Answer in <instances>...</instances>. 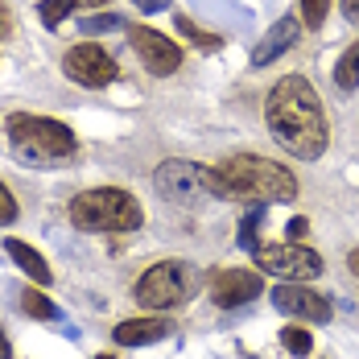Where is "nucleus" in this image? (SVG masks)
<instances>
[{"instance_id": "5", "label": "nucleus", "mask_w": 359, "mask_h": 359, "mask_svg": "<svg viewBox=\"0 0 359 359\" xmlns=\"http://www.w3.org/2000/svg\"><path fill=\"white\" fill-rule=\"evenodd\" d=\"M153 186H157L170 203H194V198H203V194H211V198H227V194H223V178H219V170L194 165V161H165V165H157Z\"/></svg>"}, {"instance_id": "25", "label": "nucleus", "mask_w": 359, "mask_h": 359, "mask_svg": "<svg viewBox=\"0 0 359 359\" xmlns=\"http://www.w3.org/2000/svg\"><path fill=\"white\" fill-rule=\"evenodd\" d=\"M133 4H137L141 13H161V8H165L170 0H133Z\"/></svg>"}, {"instance_id": "8", "label": "nucleus", "mask_w": 359, "mask_h": 359, "mask_svg": "<svg viewBox=\"0 0 359 359\" xmlns=\"http://www.w3.org/2000/svg\"><path fill=\"white\" fill-rule=\"evenodd\" d=\"M62 71H67V79H74L79 87H108L111 79L120 74V67H116V58H111L104 46H95V41H79V46L67 50Z\"/></svg>"}, {"instance_id": "4", "label": "nucleus", "mask_w": 359, "mask_h": 359, "mask_svg": "<svg viewBox=\"0 0 359 359\" xmlns=\"http://www.w3.org/2000/svg\"><path fill=\"white\" fill-rule=\"evenodd\" d=\"M4 133L13 149L25 157V161H37V165H54L62 157L74 153V133L67 124L50 120V116H29V111H13L4 120Z\"/></svg>"}, {"instance_id": "12", "label": "nucleus", "mask_w": 359, "mask_h": 359, "mask_svg": "<svg viewBox=\"0 0 359 359\" xmlns=\"http://www.w3.org/2000/svg\"><path fill=\"white\" fill-rule=\"evenodd\" d=\"M297 34H302V25H297L293 17H281V21H277V25H273L269 34L260 37V46L252 50V67H269L273 58H281L289 46L297 41Z\"/></svg>"}, {"instance_id": "6", "label": "nucleus", "mask_w": 359, "mask_h": 359, "mask_svg": "<svg viewBox=\"0 0 359 359\" xmlns=\"http://www.w3.org/2000/svg\"><path fill=\"white\" fill-rule=\"evenodd\" d=\"M190 297V269L182 260H161L137 281V302L144 310H174Z\"/></svg>"}, {"instance_id": "2", "label": "nucleus", "mask_w": 359, "mask_h": 359, "mask_svg": "<svg viewBox=\"0 0 359 359\" xmlns=\"http://www.w3.org/2000/svg\"><path fill=\"white\" fill-rule=\"evenodd\" d=\"M223 178V194L227 198H244V203H293L297 198V178L285 165L269 161V157H252V153H236L219 165Z\"/></svg>"}, {"instance_id": "22", "label": "nucleus", "mask_w": 359, "mask_h": 359, "mask_svg": "<svg viewBox=\"0 0 359 359\" xmlns=\"http://www.w3.org/2000/svg\"><path fill=\"white\" fill-rule=\"evenodd\" d=\"M178 29L186 37H190V41H198V46H203V50H215L219 46V37H211V34H203V29H194V25H190V21H186V17H178Z\"/></svg>"}, {"instance_id": "24", "label": "nucleus", "mask_w": 359, "mask_h": 359, "mask_svg": "<svg viewBox=\"0 0 359 359\" xmlns=\"http://www.w3.org/2000/svg\"><path fill=\"white\" fill-rule=\"evenodd\" d=\"M289 240H293V244H297V240H306V236H310V223H306V219H289Z\"/></svg>"}, {"instance_id": "26", "label": "nucleus", "mask_w": 359, "mask_h": 359, "mask_svg": "<svg viewBox=\"0 0 359 359\" xmlns=\"http://www.w3.org/2000/svg\"><path fill=\"white\" fill-rule=\"evenodd\" d=\"M13 34V17H8V8L0 4V37H8Z\"/></svg>"}, {"instance_id": "13", "label": "nucleus", "mask_w": 359, "mask_h": 359, "mask_svg": "<svg viewBox=\"0 0 359 359\" xmlns=\"http://www.w3.org/2000/svg\"><path fill=\"white\" fill-rule=\"evenodd\" d=\"M170 330L174 326L165 323V318H128V323H120L111 330V339L120 347H144V343H161Z\"/></svg>"}, {"instance_id": "20", "label": "nucleus", "mask_w": 359, "mask_h": 359, "mask_svg": "<svg viewBox=\"0 0 359 359\" xmlns=\"http://www.w3.org/2000/svg\"><path fill=\"white\" fill-rule=\"evenodd\" d=\"M260 219H264V211H248L244 223H240V244H244L248 252L260 248V244H256V227H260Z\"/></svg>"}, {"instance_id": "30", "label": "nucleus", "mask_w": 359, "mask_h": 359, "mask_svg": "<svg viewBox=\"0 0 359 359\" xmlns=\"http://www.w3.org/2000/svg\"><path fill=\"white\" fill-rule=\"evenodd\" d=\"M74 4H91V8H100V4H104V0H74Z\"/></svg>"}, {"instance_id": "7", "label": "nucleus", "mask_w": 359, "mask_h": 359, "mask_svg": "<svg viewBox=\"0 0 359 359\" xmlns=\"http://www.w3.org/2000/svg\"><path fill=\"white\" fill-rule=\"evenodd\" d=\"M252 256H256L260 273H273L281 281H314V277H323V256L293 244V240L289 244H260Z\"/></svg>"}, {"instance_id": "23", "label": "nucleus", "mask_w": 359, "mask_h": 359, "mask_svg": "<svg viewBox=\"0 0 359 359\" xmlns=\"http://www.w3.org/2000/svg\"><path fill=\"white\" fill-rule=\"evenodd\" d=\"M17 219V203H13V194H8V186L0 182V227H8Z\"/></svg>"}, {"instance_id": "29", "label": "nucleus", "mask_w": 359, "mask_h": 359, "mask_svg": "<svg viewBox=\"0 0 359 359\" xmlns=\"http://www.w3.org/2000/svg\"><path fill=\"white\" fill-rule=\"evenodd\" d=\"M347 264H351V273H355V277H359V248L351 252V256H347Z\"/></svg>"}, {"instance_id": "1", "label": "nucleus", "mask_w": 359, "mask_h": 359, "mask_svg": "<svg viewBox=\"0 0 359 359\" xmlns=\"http://www.w3.org/2000/svg\"><path fill=\"white\" fill-rule=\"evenodd\" d=\"M264 120H269L273 141L281 144V149H289L293 157L318 161L326 153L330 128H326L323 100L310 87V79H302V74L277 79L273 91H269V100H264Z\"/></svg>"}, {"instance_id": "3", "label": "nucleus", "mask_w": 359, "mask_h": 359, "mask_svg": "<svg viewBox=\"0 0 359 359\" xmlns=\"http://www.w3.org/2000/svg\"><path fill=\"white\" fill-rule=\"evenodd\" d=\"M71 223L79 231H111V236H124V231H137L144 223V211L128 190L100 186V190H87V194H79L71 203Z\"/></svg>"}, {"instance_id": "19", "label": "nucleus", "mask_w": 359, "mask_h": 359, "mask_svg": "<svg viewBox=\"0 0 359 359\" xmlns=\"http://www.w3.org/2000/svg\"><path fill=\"white\" fill-rule=\"evenodd\" d=\"M83 34H104V29H124V17H116V13H100V17H87L83 25H79Z\"/></svg>"}, {"instance_id": "10", "label": "nucleus", "mask_w": 359, "mask_h": 359, "mask_svg": "<svg viewBox=\"0 0 359 359\" xmlns=\"http://www.w3.org/2000/svg\"><path fill=\"white\" fill-rule=\"evenodd\" d=\"M273 306L281 314H289V318H306V323H326L330 318V302L323 293L306 289L302 281H281L273 289Z\"/></svg>"}, {"instance_id": "17", "label": "nucleus", "mask_w": 359, "mask_h": 359, "mask_svg": "<svg viewBox=\"0 0 359 359\" xmlns=\"http://www.w3.org/2000/svg\"><path fill=\"white\" fill-rule=\"evenodd\" d=\"M281 343H285V351H293V355H310V347H314L310 330H306V326H297V323L281 330Z\"/></svg>"}, {"instance_id": "14", "label": "nucleus", "mask_w": 359, "mask_h": 359, "mask_svg": "<svg viewBox=\"0 0 359 359\" xmlns=\"http://www.w3.org/2000/svg\"><path fill=\"white\" fill-rule=\"evenodd\" d=\"M4 252H8V256H13V260L25 269V273H29V281H37V285H50V281H54L50 264H46V260H41V252H34L29 244H21V240H8V244H4Z\"/></svg>"}, {"instance_id": "16", "label": "nucleus", "mask_w": 359, "mask_h": 359, "mask_svg": "<svg viewBox=\"0 0 359 359\" xmlns=\"http://www.w3.org/2000/svg\"><path fill=\"white\" fill-rule=\"evenodd\" d=\"M334 83H339L343 91H355L359 87V41L339 58V67H334Z\"/></svg>"}, {"instance_id": "15", "label": "nucleus", "mask_w": 359, "mask_h": 359, "mask_svg": "<svg viewBox=\"0 0 359 359\" xmlns=\"http://www.w3.org/2000/svg\"><path fill=\"white\" fill-rule=\"evenodd\" d=\"M21 310H25L29 318H41V323H54V318H58V306H54L46 293H37V289H25V293H21Z\"/></svg>"}, {"instance_id": "27", "label": "nucleus", "mask_w": 359, "mask_h": 359, "mask_svg": "<svg viewBox=\"0 0 359 359\" xmlns=\"http://www.w3.org/2000/svg\"><path fill=\"white\" fill-rule=\"evenodd\" d=\"M343 13H347L351 21H359V0H343Z\"/></svg>"}, {"instance_id": "31", "label": "nucleus", "mask_w": 359, "mask_h": 359, "mask_svg": "<svg viewBox=\"0 0 359 359\" xmlns=\"http://www.w3.org/2000/svg\"><path fill=\"white\" fill-rule=\"evenodd\" d=\"M100 359H111V355H100Z\"/></svg>"}, {"instance_id": "21", "label": "nucleus", "mask_w": 359, "mask_h": 359, "mask_svg": "<svg viewBox=\"0 0 359 359\" xmlns=\"http://www.w3.org/2000/svg\"><path fill=\"white\" fill-rule=\"evenodd\" d=\"M326 8H330V0H302V21H306L310 29H318L326 21Z\"/></svg>"}, {"instance_id": "11", "label": "nucleus", "mask_w": 359, "mask_h": 359, "mask_svg": "<svg viewBox=\"0 0 359 359\" xmlns=\"http://www.w3.org/2000/svg\"><path fill=\"white\" fill-rule=\"evenodd\" d=\"M252 297H260V273L252 269H219L211 273V302L231 310V306H244Z\"/></svg>"}, {"instance_id": "18", "label": "nucleus", "mask_w": 359, "mask_h": 359, "mask_svg": "<svg viewBox=\"0 0 359 359\" xmlns=\"http://www.w3.org/2000/svg\"><path fill=\"white\" fill-rule=\"evenodd\" d=\"M71 8H74V0H41V21H46L50 29H58V25L71 17Z\"/></svg>"}, {"instance_id": "9", "label": "nucleus", "mask_w": 359, "mask_h": 359, "mask_svg": "<svg viewBox=\"0 0 359 359\" xmlns=\"http://www.w3.org/2000/svg\"><path fill=\"white\" fill-rule=\"evenodd\" d=\"M128 41H133V50L141 54V62L153 74H174L182 67V50L170 37L149 29V25H128Z\"/></svg>"}, {"instance_id": "28", "label": "nucleus", "mask_w": 359, "mask_h": 359, "mask_svg": "<svg viewBox=\"0 0 359 359\" xmlns=\"http://www.w3.org/2000/svg\"><path fill=\"white\" fill-rule=\"evenodd\" d=\"M13 355V347H8V339H4V330H0V359H8Z\"/></svg>"}]
</instances>
